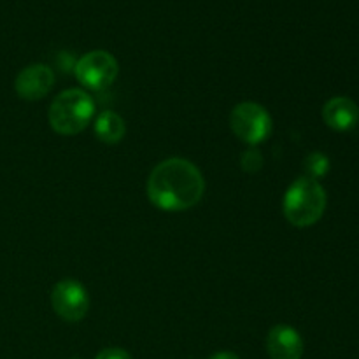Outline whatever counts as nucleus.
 I'll return each instance as SVG.
<instances>
[{
    "label": "nucleus",
    "mask_w": 359,
    "mask_h": 359,
    "mask_svg": "<svg viewBox=\"0 0 359 359\" xmlns=\"http://www.w3.org/2000/svg\"><path fill=\"white\" fill-rule=\"evenodd\" d=\"M147 198L165 212H182L202 200L205 179L202 172L186 158L160 161L147 179Z\"/></svg>",
    "instance_id": "nucleus-1"
},
{
    "label": "nucleus",
    "mask_w": 359,
    "mask_h": 359,
    "mask_svg": "<svg viewBox=\"0 0 359 359\" xmlns=\"http://www.w3.org/2000/svg\"><path fill=\"white\" fill-rule=\"evenodd\" d=\"M326 203L328 196L321 182L302 175L286 189L283 200L284 217L297 228L314 226L325 214Z\"/></svg>",
    "instance_id": "nucleus-2"
},
{
    "label": "nucleus",
    "mask_w": 359,
    "mask_h": 359,
    "mask_svg": "<svg viewBox=\"0 0 359 359\" xmlns=\"http://www.w3.org/2000/svg\"><path fill=\"white\" fill-rule=\"evenodd\" d=\"M95 118V102L79 88L62 91L49 105V125L60 135H77Z\"/></svg>",
    "instance_id": "nucleus-3"
},
{
    "label": "nucleus",
    "mask_w": 359,
    "mask_h": 359,
    "mask_svg": "<svg viewBox=\"0 0 359 359\" xmlns=\"http://www.w3.org/2000/svg\"><path fill=\"white\" fill-rule=\"evenodd\" d=\"M231 132L249 146L265 142L273 128L272 116L256 102H242L235 105L230 114Z\"/></svg>",
    "instance_id": "nucleus-4"
},
{
    "label": "nucleus",
    "mask_w": 359,
    "mask_h": 359,
    "mask_svg": "<svg viewBox=\"0 0 359 359\" xmlns=\"http://www.w3.org/2000/svg\"><path fill=\"white\" fill-rule=\"evenodd\" d=\"M74 74L84 88L102 91L111 86L119 74L118 60L104 49H95L81 56L74 65Z\"/></svg>",
    "instance_id": "nucleus-5"
},
{
    "label": "nucleus",
    "mask_w": 359,
    "mask_h": 359,
    "mask_svg": "<svg viewBox=\"0 0 359 359\" xmlns=\"http://www.w3.org/2000/svg\"><path fill=\"white\" fill-rule=\"evenodd\" d=\"M53 311L67 323H79L90 311V294L76 279H62L51 290Z\"/></svg>",
    "instance_id": "nucleus-6"
},
{
    "label": "nucleus",
    "mask_w": 359,
    "mask_h": 359,
    "mask_svg": "<svg viewBox=\"0 0 359 359\" xmlns=\"http://www.w3.org/2000/svg\"><path fill=\"white\" fill-rule=\"evenodd\" d=\"M55 86V74L44 63H34L28 65L18 74L14 81V90L18 97L23 100H41Z\"/></svg>",
    "instance_id": "nucleus-7"
},
{
    "label": "nucleus",
    "mask_w": 359,
    "mask_h": 359,
    "mask_svg": "<svg viewBox=\"0 0 359 359\" xmlns=\"http://www.w3.org/2000/svg\"><path fill=\"white\" fill-rule=\"evenodd\" d=\"M266 353L270 359H302L305 344L298 330L287 325H277L266 335Z\"/></svg>",
    "instance_id": "nucleus-8"
},
{
    "label": "nucleus",
    "mask_w": 359,
    "mask_h": 359,
    "mask_svg": "<svg viewBox=\"0 0 359 359\" xmlns=\"http://www.w3.org/2000/svg\"><path fill=\"white\" fill-rule=\"evenodd\" d=\"M326 126L335 132H349L359 121V107L349 97H333L323 107Z\"/></svg>",
    "instance_id": "nucleus-9"
},
{
    "label": "nucleus",
    "mask_w": 359,
    "mask_h": 359,
    "mask_svg": "<svg viewBox=\"0 0 359 359\" xmlns=\"http://www.w3.org/2000/svg\"><path fill=\"white\" fill-rule=\"evenodd\" d=\"M126 133L125 119L112 111H104L95 118V135L104 144H118Z\"/></svg>",
    "instance_id": "nucleus-10"
},
{
    "label": "nucleus",
    "mask_w": 359,
    "mask_h": 359,
    "mask_svg": "<svg viewBox=\"0 0 359 359\" xmlns=\"http://www.w3.org/2000/svg\"><path fill=\"white\" fill-rule=\"evenodd\" d=\"M304 168L305 172H307V174H305L307 177L316 179V181H318L319 177L328 174L330 158L326 156L325 153H321V151H314V153H311L307 158H305Z\"/></svg>",
    "instance_id": "nucleus-11"
},
{
    "label": "nucleus",
    "mask_w": 359,
    "mask_h": 359,
    "mask_svg": "<svg viewBox=\"0 0 359 359\" xmlns=\"http://www.w3.org/2000/svg\"><path fill=\"white\" fill-rule=\"evenodd\" d=\"M241 167L245 172H258L263 167V156L259 154V151L249 149L242 154L241 158Z\"/></svg>",
    "instance_id": "nucleus-12"
},
{
    "label": "nucleus",
    "mask_w": 359,
    "mask_h": 359,
    "mask_svg": "<svg viewBox=\"0 0 359 359\" xmlns=\"http://www.w3.org/2000/svg\"><path fill=\"white\" fill-rule=\"evenodd\" d=\"M95 359H132V356L128 351L121 349V347H107V349H102Z\"/></svg>",
    "instance_id": "nucleus-13"
},
{
    "label": "nucleus",
    "mask_w": 359,
    "mask_h": 359,
    "mask_svg": "<svg viewBox=\"0 0 359 359\" xmlns=\"http://www.w3.org/2000/svg\"><path fill=\"white\" fill-rule=\"evenodd\" d=\"M207 359H241V358H238L235 353H231V351H219V353H214L212 356Z\"/></svg>",
    "instance_id": "nucleus-14"
},
{
    "label": "nucleus",
    "mask_w": 359,
    "mask_h": 359,
    "mask_svg": "<svg viewBox=\"0 0 359 359\" xmlns=\"http://www.w3.org/2000/svg\"><path fill=\"white\" fill-rule=\"evenodd\" d=\"M72 359H79V358H72Z\"/></svg>",
    "instance_id": "nucleus-15"
}]
</instances>
